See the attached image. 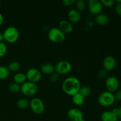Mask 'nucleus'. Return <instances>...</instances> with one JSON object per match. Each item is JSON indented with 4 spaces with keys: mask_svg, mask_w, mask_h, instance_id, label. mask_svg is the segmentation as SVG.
I'll return each instance as SVG.
<instances>
[{
    "mask_svg": "<svg viewBox=\"0 0 121 121\" xmlns=\"http://www.w3.org/2000/svg\"><path fill=\"white\" fill-rule=\"evenodd\" d=\"M80 80L75 77H69L64 80L62 83V89L66 94L73 96L79 92L80 88Z\"/></svg>",
    "mask_w": 121,
    "mask_h": 121,
    "instance_id": "nucleus-1",
    "label": "nucleus"
},
{
    "mask_svg": "<svg viewBox=\"0 0 121 121\" xmlns=\"http://www.w3.org/2000/svg\"><path fill=\"white\" fill-rule=\"evenodd\" d=\"M4 40L9 43H14L16 42L19 38V31L14 26H9L5 28L3 32Z\"/></svg>",
    "mask_w": 121,
    "mask_h": 121,
    "instance_id": "nucleus-2",
    "label": "nucleus"
},
{
    "mask_svg": "<svg viewBox=\"0 0 121 121\" xmlns=\"http://www.w3.org/2000/svg\"><path fill=\"white\" fill-rule=\"evenodd\" d=\"M98 101L101 106L108 107L113 105L116 100L114 94L107 91L103 92L99 95L98 98Z\"/></svg>",
    "mask_w": 121,
    "mask_h": 121,
    "instance_id": "nucleus-3",
    "label": "nucleus"
},
{
    "mask_svg": "<svg viewBox=\"0 0 121 121\" xmlns=\"http://www.w3.org/2000/svg\"><path fill=\"white\" fill-rule=\"evenodd\" d=\"M48 38L51 41L55 43H61L65 41L66 35L59 28V27H53L48 32Z\"/></svg>",
    "mask_w": 121,
    "mask_h": 121,
    "instance_id": "nucleus-4",
    "label": "nucleus"
},
{
    "mask_svg": "<svg viewBox=\"0 0 121 121\" xmlns=\"http://www.w3.org/2000/svg\"><path fill=\"white\" fill-rule=\"evenodd\" d=\"M21 93L27 96L34 95L38 91V86L35 83L26 81L21 85Z\"/></svg>",
    "mask_w": 121,
    "mask_h": 121,
    "instance_id": "nucleus-5",
    "label": "nucleus"
},
{
    "mask_svg": "<svg viewBox=\"0 0 121 121\" xmlns=\"http://www.w3.org/2000/svg\"><path fill=\"white\" fill-rule=\"evenodd\" d=\"M29 106L31 110L36 115H41L44 111V104L41 99L34 98L29 102Z\"/></svg>",
    "mask_w": 121,
    "mask_h": 121,
    "instance_id": "nucleus-6",
    "label": "nucleus"
},
{
    "mask_svg": "<svg viewBox=\"0 0 121 121\" xmlns=\"http://www.w3.org/2000/svg\"><path fill=\"white\" fill-rule=\"evenodd\" d=\"M72 65L69 61L61 60L59 61L55 66V71L59 74H66L72 70Z\"/></svg>",
    "mask_w": 121,
    "mask_h": 121,
    "instance_id": "nucleus-7",
    "label": "nucleus"
},
{
    "mask_svg": "<svg viewBox=\"0 0 121 121\" xmlns=\"http://www.w3.org/2000/svg\"><path fill=\"white\" fill-rule=\"evenodd\" d=\"M27 81L35 83L39 82L41 79V72L35 68H31L27 70L26 73Z\"/></svg>",
    "mask_w": 121,
    "mask_h": 121,
    "instance_id": "nucleus-8",
    "label": "nucleus"
},
{
    "mask_svg": "<svg viewBox=\"0 0 121 121\" xmlns=\"http://www.w3.org/2000/svg\"><path fill=\"white\" fill-rule=\"evenodd\" d=\"M105 86L108 91L110 92H116L118 90L119 86V82L117 78L115 76H109L106 79Z\"/></svg>",
    "mask_w": 121,
    "mask_h": 121,
    "instance_id": "nucleus-9",
    "label": "nucleus"
},
{
    "mask_svg": "<svg viewBox=\"0 0 121 121\" xmlns=\"http://www.w3.org/2000/svg\"><path fill=\"white\" fill-rule=\"evenodd\" d=\"M89 10L93 15H98L101 13L103 5L99 0H89L87 2Z\"/></svg>",
    "mask_w": 121,
    "mask_h": 121,
    "instance_id": "nucleus-10",
    "label": "nucleus"
},
{
    "mask_svg": "<svg viewBox=\"0 0 121 121\" xmlns=\"http://www.w3.org/2000/svg\"><path fill=\"white\" fill-rule=\"evenodd\" d=\"M67 117L71 121H85L82 112L79 109H70L67 112Z\"/></svg>",
    "mask_w": 121,
    "mask_h": 121,
    "instance_id": "nucleus-11",
    "label": "nucleus"
},
{
    "mask_svg": "<svg viewBox=\"0 0 121 121\" xmlns=\"http://www.w3.org/2000/svg\"><path fill=\"white\" fill-rule=\"evenodd\" d=\"M117 66V61L112 56H107L103 60L104 69L106 72H111L115 69Z\"/></svg>",
    "mask_w": 121,
    "mask_h": 121,
    "instance_id": "nucleus-12",
    "label": "nucleus"
},
{
    "mask_svg": "<svg viewBox=\"0 0 121 121\" xmlns=\"http://www.w3.org/2000/svg\"><path fill=\"white\" fill-rule=\"evenodd\" d=\"M59 28L65 34H68L73 31V27L69 21L62 20L59 22Z\"/></svg>",
    "mask_w": 121,
    "mask_h": 121,
    "instance_id": "nucleus-13",
    "label": "nucleus"
},
{
    "mask_svg": "<svg viewBox=\"0 0 121 121\" xmlns=\"http://www.w3.org/2000/svg\"><path fill=\"white\" fill-rule=\"evenodd\" d=\"M101 121H118V119L112 111H104L100 115Z\"/></svg>",
    "mask_w": 121,
    "mask_h": 121,
    "instance_id": "nucleus-14",
    "label": "nucleus"
},
{
    "mask_svg": "<svg viewBox=\"0 0 121 121\" xmlns=\"http://www.w3.org/2000/svg\"><path fill=\"white\" fill-rule=\"evenodd\" d=\"M67 17L70 22H78L81 19V15L77 9H72L67 13Z\"/></svg>",
    "mask_w": 121,
    "mask_h": 121,
    "instance_id": "nucleus-15",
    "label": "nucleus"
},
{
    "mask_svg": "<svg viewBox=\"0 0 121 121\" xmlns=\"http://www.w3.org/2000/svg\"><path fill=\"white\" fill-rule=\"evenodd\" d=\"M40 72L44 74H51L55 72V66L51 63H44L40 67Z\"/></svg>",
    "mask_w": 121,
    "mask_h": 121,
    "instance_id": "nucleus-16",
    "label": "nucleus"
},
{
    "mask_svg": "<svg viewBox=\"0 0 121 121\" xmlns=\"http://www.w3.org/2000/svg\"><path fill=\"white\" fill-rule=\"evenodd\" d=\"M109 17L105 14L100 13L96 15L95 21L100 26H105L109 22Z\"/></svg>",
    "mask_w": 121,
    "mask_h": 121,
    "instance_id": "nucleus-17",
    "label": "nucleus"
},
{
    "mask_svg": "<svg viewBox=\"0 0 121 121\" xmlns=\"http://www.w3.org/2000/svg\"><path fill=\"white\" fill-rule=\"evenodd\" d=\"M72 102L77 106H82L85 103V98L79 93H77L72 96Z\"/></svg>",
    "mask_w": 121,
    "mask_h": 121,
    "instance_id": "nucleus-18",
    "label": "nucleus"
},
{
    "mask_svg": "<svg viewBox=\"0 0 121 121\" xmlns=\"http://www.w3.org/2000/svg\"><path fill=\"white\" fill-rule=\"evenodd\" d=\"M13 80L14 82L19 84H22L26 82L27 80V78H26V74L22 73H16L13 77Z\"/></svg>",
    "mask_w": 121,
    "mask_h": 121,
    "instance_id": "nucleus-19",
    "label": "nucleus"
},
{
    "mask_svg": "<svg viewBox=\"0 0 121 121\" xmlns=\"http://www.w3.org/2000/svg\"><path fill=\"white\" fill-rule=\"evenodd\" d=\"M91 92V87L87 85H83V86H80V88L79 89V92L78 93H80L83 97L84 98H86L88 96L90 95Z\"/></svg>",
    "mask_w": 121,
    "mask_h": 121,
    "instance_id": "nucleus-20",
    "label": "nucleus"
},
{
    "mask_svg": "<svg viewBox=\"0 0 121 121\" xmlns=\"http://www.w3.org/2000/svg\"><path fill=\"white\" fill-rule=\"evenodd\" d=\"M9 71L8 67L4 66H0V80H3L9 76Z\"/></svg>",
    "mask_w": 121,
    "mask_h": 121,
    "instance_id": "nucleus-21",
    "label": "nucleus"
},
{
    "mask_svg": "<svg viewBox=\"0 0 121 121\" xmlns=\"http://www.w3.org/2000/svg\"><path fill=\"white\" fill-rule=\"evenodd\" d=\"M7 67L9 72H16L20 69V64L17 61H13L8 65Z\"/></svg>",
    "mask_w": 121,
    "mask_h": 121,
    "instance_id": "nucleus-22",
    "label": "nucleus"
},
{
    "mask_svg": "<svg viewBox=\"0 0 121 121\" xmlns=\"http://www.w3.org/2000/svg\"><path fill=\"white\" fill-rule=\"evenodd\" d=\"M29 105V101L26 98H21L17 102V106L20 109H24Z\"/></svg>",
    "mask_w": 121,
    "mask_h": 121,
    "instance_id": "nucleus-23",
    "label": "nucleus"
},
{
    "mask_svg": "<svg viewBox=\"0 0 121 121\" xmlns=\"http://www.w3.org/2000/svg\"><path fill=\"white\" fill-rule=\"evenodd\" d=\"M74 4H75L76 9L78 11H83L86 8V2L83 0H77Z\"/></svg>",
    "mask_w": 121,
    "mask_h": 121,
    "instance_id": "nucleus-24",
    "label": "nucleus"
},
{
    "mask_svg": "<svg viewBox=\"0 0 121 121\" xmlns=\"http://www.w3.org/2000/svg\"><path fill=\"white\" fill-rule=\"evenodd\" d=\"M8 89L10 92H13V93H17L21 91V85L14 82L9 84L8 86Z\"/></svg>",
    "mask_w": 121,
    "mask_h": 121,
    "instance_id": "nucleus-25",
    "label": "nucleus"
},
{
    "mask_svg": "<svg viewBox=\"0 0 121 121\" xmlns=\"http://www.w3.org/2000/svg\"><path fill=\"white\" fill-rule=\"evenodd\" d=\"M7 52V46L4 42H0V57H3Z\"/></svg>",
    "mask_w": 121,
    "mask_h": 121,
    "instance_id": "nucleus-26",
    "label": "nucleus"
},
{
    "mask_svg": "<svg viewBox=\"0 0 121 121\" xmlns=\"http://www.w3.org/2000/svg\"><path fill=\"white\" fill-rule=\"evenodd\" d=\"M100 2L103 6H105L108 8L112 7L115 4V1L113 0H101Z\"/></svg>",
    "mask_w": 121,
    "mask_h": 121,
    "instance_id": "nucleus-27",
    "label": "nucleus"
},
{
    "mask_svg": "<svg viewBox=\"0 0 121 121\" xmlns=\"http://www.w3.org/2000/svg\"><path fill=\"white\" fill-rule=\"evenodd\" d=\"M59 75H60V74H59L57 73H56V72H54V73H53L52 74H50L49 80H50V82H52L53 83L56 82H57L58 80H59V78H60Z\"/></svg>",
    "mask_w": 121,
    "mask_h": 121,
    "instance_id": "nucleus-28",
    "label": "nucleus"
},
{
    "mask_svg": "<svg viewBox=\"0 0 121 121\" xmlns=\"http://www.w3.org/2000/svg\"><path fill=\"white\" fill-rule=\"evenodd\" d=\"M112 111L113 112V113L116 115V116L117 117L118 119H119L121 120V106L117 108H115L112 110Z\"/></svg>",
    "mask_w": 121,
    "mask_h": 121,
    "instance_id": "nucleus-29",
    "label": "nucleus"
},
{
    "mask_svg": "<svg viewBox=\"0 0 121 121\" xmlns=\"http://www.w3.org/2000/svg\"><path fill=\"white\" fill-rule=\"evenodd\" d=\"M106 74H107V72L106 70H105L104 69L101 70H100L98 72V77L100 79H104L106 76Z\"/></svg>",
    "mask_w": 121,
    "mask_h": 121,
    "instance_id": "nucleus-30",
    "label": "nucleus"
},
{
    "mask_svg": "<svg viewBox=\"0 0 121 121\" xmlns=\"http://www.w3.org/2000/svg\"><path fill=\"white\" fill-rule=\"evenodd\" d=\"M115 12L118 16L121 17V4L117 3L115 5Z\"/></svg>",
    "mask_w": 121,
    "mask_h": 121,
    "instance_id": "nucleus-31",
    "label": "nucleus"
},
{
    "mask_svg": "<svg viewBox=\"0 0 121 121\" xmlns=\"http://www.w3.org/2000/svg\"><path fill=\"white\" fill-rule=\"evenodd\" d=\"M115 92H116L115 94L114 95L115 100L121 102V89L118 90V91H116Z\"/></svg>",
    "mask_w": 121,
    "mask_h": 121,
    "instance_id": "nucleus-32",
    "label": "nucleus"
},
{
    "mask_svg": "<svg viewBox=\"0 0 121 121\" xmlns=\"http://www.w3.org/2000/svg\"><path fill=\"white\" fill-rule=\"evenodd\" d=\"M75 0H63V3L66 6H71L75 3Z\"/></svg>",
    "mask_w": 121,
    "mask_h": 121,
    "instance_id": "nucleus-33",
    "label": "nucleus"
},
{
    "mask_svg": "<svg viewBox=\"0 0 121 121\" xmlns=\"http://www.w3.org/2000/svg\"><path fill=\"white\" fill-rule=\"evenodd\" d=\"M93 25V22H92V21H89V22H87L85 26V30L88 31V30H91V28H92Z\"/></svg>",
    "mask_w": 121,
    "mask_h": 121,
    "instance_id": "nucleus-34",
    "label": "nucleus"
},
{
    "mask_svg": "<svg viewBox=\"0 0 121 121\" xmlns=\"http://www.w3.org/2000/svg\"><path fill=\"white\" fill-rule=\"evenodd\" d=\"M3 21H4V17H3V16H2V14H1V13H0V26L2 25Z\"/></svg>",
    "mask_w": 121,
    "mask_h": 121,
    "instance_id": "nucleus-35",
    "label": "nucleus"
},
{
    "mask_svg": "<svg viewBox=\"0 0 121 121\" xmlns=\"http://www.w3.org/2000/svg\"><path fill=\"white\" fill-rule=\"evenodd\" d=\"M4 40V37H3V34L2 33L0 32V42H2V40Z\"/></svg>",
    "mask_w": 121,
    "mask_h": 121,
    "instance_id": "nucleus-36",
    "label": "nucleus"
},
{
    "mask_svg": "<svg viewBox=\"0 0 121 121\" xmlns=\"http://www.w3.org/2000/svg\"><path fill=\"white\" fill-rule=\"evenodd\" d=\"M116 2H117V3H119V4H121V0H117Z\"/></svg>",
    "mask_w": 121,
    "mask_h": 121,
    "instance_id": "nucleus-37",
    "label": "nucleus"
},
{
    "mask_svg": "<svg viewBox=\"0 0 121 121\" xmlns=\"http://www.w3.org/2000/svg\"><path fill=\"white\" fill-rule=\"evenodd\" d=\"M0 7H1V3H0Z\"/></svg>",
    "mask_w": 121,
    "mask_h": 121,
    "instance_id": "nucleus-38",
    "label": "nucleus"
},
{
    "mask_svg": "<svg viewBox=\"0 0 121 121\" xmlns=\"http://www.w3.org/2000/svg\"><path fill=\"white\" fill-rule=\"evenodd\" d=\"M121 121V120H119V121Z\"/></svg>",
    "mask_w": 121,
    "mask_h": 121,
    "instance_id": "nucleus-39",
    "label": "nucleus"
}]
</instances>
